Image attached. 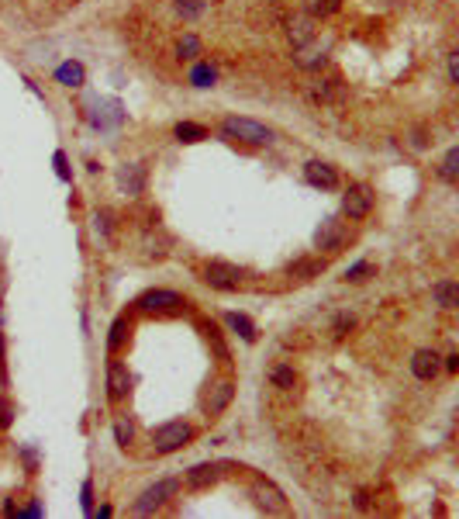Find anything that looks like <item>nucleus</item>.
Segmentation results:
<instances>
[{
	"mask_svg": "<svg viewBox=\"0 0 459 519\" xmlns=\"http://www.w3.org/2000/svg\"><path fill=\"white\" fill-rule=\"evenodd\" d=\"M221 135L225 139H235V142H245V146H266L273 142V128L252 121V118H225L221 121Z\"/></svg>",
	"mask_w": 459,
	"mask_h": 519,
	"instance_id": "nucleus-1",
	"label": "nucleus"
},
{
	"mask_svg": "<svg viewBox=\"0 0 459 519\" xmlns=\"http://www.w3.org/2000/svg\"><path fill=\"white\" fill-rule=\"evenodd\" d=\"M193 440V426L190 422H163L159 429H152V450L156 454H173Z\"/></svg>",
	"mask_w": 459,
	"mask_h": 519,
	"instance_id": "nucleus-2",
	"label": "nucleus"
},
{
	"mask_svg": "<svg viewBox=\"0 0 459 519\" xmlns=\"http://www.w3.org/2000/svg\"><path fill=\"white\" fill-rule=\"evenodd\" d=\"M177 492H180V481H173V478H166V481H156V485H149V488H145V492L135 499V506H131V509H135L138 516H149V513H156L159 506H166V502H170Z\"/></svg>",
	"mask_w": 459,
	"mask_h": 519,
	"instance_id": "nucleus-3",
	"label": "nucleus"
},
{
	"mask_svg": "<svg viewBox=\"0 0 459 519\" xmlns=\"http://www.w3.org/2000/svg\"><path fill=\"white\" fill-rule=\"evenodd\" d=\"M142 311H149V315H173V311H180L186 305L184 295H177V291H145L138 302H135Z\"/></svg>",
	"mask_w": 459,
	"mask_h": 519,
	"instance_id": "nucleus-4",
	"label": "nucleus"
},
{
	"mask_svg": "<svg viewBox=\"0 0 459 519\" xmlns=\"http://www.w3.org/2000/svg\"><path fill=\"white\" fill-rule=\"evenodd\" d=\"M204 281H207L211 288H218V291H235V288L242 284V267H232V263L214 260V263H207Z\"/></svg>",
	"mask_w": 459,
	"mask_h": 519,
	"instance_id": "nucleus-5",
	"label": "nucleus"
},
{
	"mask_svg": "<svg viewBox=\"0 0 459 519\" xmlns=\"http://www.w3.org/2000/svg\"><path fill=\"white\" fill-rule=\"evenodd\" d=\"M225 467H228V464H221V460L193 464V467L186 471V488H193V492H204V488L218 485V481L225 478Z\"/></svg>",
	"mask_w": 459,
	"mask_h": 519,
	"instance_id": "nucleus-6",
	"label": "nucleus"
},
{
	"mask_svg": "<svg viewBox=\"0 0 459 519\" xmlns=\"http://www.w3.org/2000/svg\"><path fill=\"white\" fill-rule=\"evenodd\" d=\"M249 492H252V499H256V506H259V509H266V513H287V495L276 488L273 481L256 478Z\"/></svg>",
	"mask_w": 459,
	"mask_h": 519,
	"instance_id": "nucleus-7",
	"label": "nucleus"
},
{
	"mask_svg": "<svg viewBox=\"0 0 459 519\" xmlns=\"http://www.w3.org/2000/svg\"><path fill=\"white\" fill-rule=\"evenodd\" d=\"M346 239H349V232H346V225L339 218H325L321 228L314 232V246L325 249V253H339L346 246Z\"/></svg>",
	"mask_w": 459,
	"mask_h": 519,
	"instance_id": "nucleus-8",
	"label": "nucleus"
},
{
	"mask_svg": "<svg viewBox=\"0 0 459 519\" xmlns=\"http://www.w3.org/2000/svg\"><path fill=\"white\" fill-rule=\"evenodd\" d=\"M342 211H346L353 222L367 218L369 211H373V191H369L367 184H349V191H346V198H342Z\"/></svg>",
	"mask_w": 459,
	"mask_h": 519,
	"instance_id": "nucleus-9",
	"label": "nucleus"
},
{
	"mask_svg": "<svg viewBox=\"0 0 459 519\" xmlns=\"http://www.w3.org/2000/svg\"><path fill=\"white\" fill-rule=\"evenodd\" d=\"M232 398H235V385H232V381H218V385H211L207 395H204V412L221 415L232 405Z\"/></svg>",
	"mask_w": 459,
	"mask_h": 519,
	"instance_id": "nucleus-10",
	"label": "nucleus"
},
{
	"mask_svg": "<svg viewBox=\"0 0 459 519\" xmlns=\"http://www.w3.org/2000/svg\"><path fill=\"white\" fill-rule=\"evenodd\" d=\"M304 180H307L311 187L332 191V187L339 184V173H335V166H332V163H325V160H311V163L304 166Z\"/></svg>",
	"mask_w": 459,
	"mask_h": 519,
	"instance_id": "nucleus-11",
	"label": "nucleus"
},
{
	"mask_svg": "<svg viewBox=\"0 0 459 519\" xmlns=\"http://www.w3.org/2000/svg\"><path fill=\"white\" fill-rule=\"evenodd\" d=\"M118 187H121V194L138 198V194L145 191V166H142V163H124V166L118 170Z\"/></svg>",
	"mask_w": 459,
	"mask_h": 519,
	"instance_id": "nucleus-12",
	"label": "nucleus"
},
{
	"mask_svg": "<svg viewBox=\"0 0 459 519\" xmlns=\"http://www.w3.org/2000/svg\"><path fill=\"white\" fill-rule=\"evenodd\" d=\"M128 392H131V374H128V367H124L121 360H111V367H107V398L121 402Z\"/></svg>",
	"mask_w": 459,
	"mask_h": 519,
	"instance_id": "nucleus-13",
	"label": "nucleus"
},
{
	"mask_svg": "<svg viewBox=\"0 0 459 519\" xmlns=\"http://www.w3.org/2000/svg\"><path fill=\"white\" fill-rule=\"evenodd\" d=\"M439 367H442V357H439L435 350H418V353L411 357V374H414L418 381H432V378L439 374Z\"/></svg>",
	"mask_w": 459,
	"mask_h": 519,
	"instance_id": "nucleus-14",
	"label": "nucleus"
},
{
	"mask_svg": "<svg viewBox=\"0 0 459 519\" xmlns=\"http://www.w3.org/2000/svg\"><path fill=\"white\" fill-rule=\"evenodd\" d=\"M321 270H325V260H314V256H304V260H293V263L287 267V274H290V281H297V284H307V281H314V277H321Z\"/></svg>",
	"mask_w": 459,
	"mask_h": 519,
	"instance_id": "nucleus-15",
	"label": "nucleus"
},
{
	"mask_svg": "<svg viewBox=\"0 0 459 519\" xmlns=\"http://www.w3.org/2000/svg\"><path fill=\"white\" fill-rule=\"evenodd\" d=\"M56 84H63V87H70V91H76V87H83L87 84V70L80 66V63H63V66H56Z\"/></svg>",
	"mask_w": 459,
	"mask_h": 519,
	"instance_id": "nucleus-16",
	"label": "nucleus"
},
{
	"mask_svg": "<svg viewBox=\"0 0 459 519\" xmlns=\"http://www.w3.org/2000/svg\"><path fill=\"white\" fill-rule=\"evenodd\" d=\"M290 42H293V49H300V45H307L311 38H314V17H307V14H300V17H293L290 21Z\"/></svg>",
	"mask_w": 459,
	"mask_h": 519,
	"instance_id": "nucleus-17",
	"label": "nucleus"
},
{
	"mask_svg": "<svg viewBox=\"0 0 459 519\" xmlns=\"http://www.w3.org/2000/svg\"><path fill=\"white\" fill-rule=\"evenodd\" d=\"M225 322H228V329H232V332H239L245 343H252V339H256V325H252V318H249V315L228 311V315H225Z\"/></svg>",
	"mask_w": 459,
	"mask_h": 519,
	"instance_id": "nucleus-18",
	"label": "nucleus"
},
{
	"mask_svg": "<svg viewBox=\"0 0 459 519\" xmlns=\"http://www.w3.org/2000/svg\"><path fill=\"white\" fill-rule=\"evenodd\" d=\"M435 302L442 305V309H459V284L456 281H442V284H435Z\"/></svg>",
	"mask_w": 459,
	"mask_h": 519,
	"instance_id": "nucleus-19",
	"label": "nucleus"
},
{
	"mask_svg": "<svg viewBox=\"0 0 459 519\" xmlns=\"http://www.w3.org/2000/svg\"><path fill=\"white\" fill-rule=\"evenodd\" d=\"M124 339H128V318H124V315H118V318H114V325H111V336H107V350H111V353H118V350L124 346Z\"/></svg>",
	"mask_w": 459,
	"mask_h": 519,
	"instance_id": "nucleus-20",
	"label": "nucleus"
},
{
	"mask_svg": "<svg viewBox=\"0 0 459 519\" xmlns=\"http://www.w3.org/2000/svg\"><path fill=\"white\" fill-rule=\"evenodd\" d=\"M214 80H218V73H214L211 63H197V66L190 70V84H193V87H214Z\"/></svg>",
	"mask_w": 459,
	"mask_h": 519,
	"instance_id": "nucleus-21",
	"label": "nucleus"
},
{
	"mask_svg": "<svg viewBox=\"0 0 459 519\" xmlns=\"http://www.w3.org/2000/svg\"><path fill=\"white\" fill-rule=\"evenodd\" d=\"M173 132H177L180 142H200V139H207V128L204 125H193V121H180Z\"/></svg>",
	"mask_w": 459,
	"mask_h": 519,
	"instance_id": "nucleus-22",
	"label": "nucleus"
},
{
	"mask_svg": "<svg viewBox=\"0 0 459 519\" xmlns=\"http://www.w3.org/2000/svg\"><path fill=\"white\" fill-rule=\"evenodd\" d=\"M439 173H442L446 180H456V177H459V146H453V149L442 156V166H439Z\"/></svg>",
	"mask_w": 459,
	"mask_h": 519,
	"instance_id": "nucleus-23",
	"label": "nucleus"
},
{
	"mask_svg": "<svg viewBox=\"0 0 459 519\" xmlns=\"http://www.w3.org/2000/svg\"><path fill=\"white\" fill-rule=\"evenodd\" d=\"M177 56H180V59H197V56H200V38H197V35H184V38L177 42Z\"/></svg>",
	"mask_w": 459,
	"mask_h": 519,
	"instance_id": "nucleus-24",
	"label": "nucleus"
},
{
	"mask_svg": "<svg viewBox=\"0 0 459 519\" xmlns=\"http://www.w3.org/2000/svg\"><path fill=\"white\" fill-rule=\"evenodd\" d=\"M131 436H135V429H131L128 415H118V422H114V440H118V447H128Z\"/></svg>",
	"mask_w": 459,
	"mask_h": 519,
	"instance_id": "nucleus-25",
	"label": "nucleus"
},
{
	"mask_svg": "<svg viewBox=\"0 0 459 519\" xmlns=\"http://www.w3.org/2000/svg\"><path fill=\"white\" fill-rule=\"evenodd\" d=\"M369 274H373V263L363 260V263H353V267L346 270V281H349V284H360V281H367Z\"/></svg>",
	"mask_w": 459,
	"mask_h": 519,
	"instance_id": "nucleus-26",
	"label": "nucleus"
},
{
	"mask_svg": "<svg viewBox=\"0 0 459 519\" xmlns=\"http://www.w3.org/2000/svg\"><path fill=\"white\" fill-rule=\"evenodd\" d=\"M273 385H276V388H283V392H290V388L297 385V374H293L290 367H276V371H273Z\"/></svg>",
	"mask_w": 459,
	"mask_h": 519,
	"instance_id": "nucleus-27",
	"label": "nucleus"
},
{
	"mask_svg": "<svg viewBox=\"0 0 459 519\" xmlns=\"http://www.w3.org/2000/svg\"><path fill=\"white\" fill-rule=\"evenodd\" d=\"M177 10H180L184 17H197V14L204 10V0H177Z\"/></svg>",
	"mask_w": 459,
	"mask_h": 519,
	"instance_id": "nucleus-28",
	"label": "nucleus"
},
{
	"mask_svg": "<svg viewBox=\"0 0 459 519\" xmlns=\"http://www.w3.org/2000/svg\"><path fill=\"white\" fill-rule=\"evenodd\" d=\"M342 7V0H314V14H335Z\"/></svg>",
	"mask_w": 459,
	"mask_h": 519,
	"instance_id": "nucleus-29",
	"label": "nucleus"
},
{
	"mask_svg": "<svg viewBox=\"0 0 459 519\" xmlns=\"http://www.w3.org/2000/svg\"><path fill=\"white\" fill-rule=\"evenodd\" d=\"M449 80L459 84V52H449Z\"/></svg>",
	"mask_w": 459,
	"mask_h": 519,
	"instance_id": "nucleus-30",
	"label": "nucleus"
},
{
	"mask_svg": "<svg viewBox=\"0 0 459 519\" xmlns=\"http://www.w3.org/2000/svg\"><path fill=\"white\" fill-rule=\"evenodd\" d=\"M97 232H104V235L111 232V215H107V211H100V215H97Z\"/></svg>",
	"mask_w": 459,
	"mask_h": 519,
	"instance_id": "nucleus-31",
	"label": "nucleus"
},
{
	"mask_svg": "<svg viewBox=\"0 0 459 519\" xmlns=\"http://www.w3.org/2000/svg\"><path fill=\"white\" fill-rule=\"evenodd\" d=\"M80 502H83V509H87V513H93L90 506H93V488H90V481H83V499H80Z\"/></svg>",
	"mask_w": 459,
	"mask_h": 519,
	"instance_id": "nucleus-32",
	"label": "nucleus"
},
{
	"mask_svg": "<svg viewBox=\"0 0 459 519\" xmlns=\"http://www.w3.org/2000/svg\"><path fill=\"white\" fill-rule=\"evenodd\" d=\"M349 325H353V318H349V315H342V318H339V322H335V336H339V339H342V336H346V329H349Z\"/></svg>",
	"mask_w": 459,
	"mask_h": 519,
	"instance_id": "nucleus-33",
	"label": "nucleus"
},
{
	"mask_svg": "<svg viewBox=\"0 0 459 519\" xmlns=\"http://www.w3.org/2000/svg\"><path fill=\"white\" fill-rule=\"evenodd\" d=\"M10 422V409L7 405H0V426H7Z\"/></svg>",
	"mask_w": 459,
	"mask_h": 519,
	"instance_id": "nucleus-34",
	"label": "nucleus"
},
{
	"mask_svg": "<svg viewBox=\"0 0 459 519\" xmlns=\"http://www.w3.org/2000/svg\"><path fill=\"white\" fill-rule=\"evenodd\" d=\"M446 367H449V371H459V357H456V353H453V357H446Z\"/></svg>",
	"mask_w": 459,
	"mask_h": 519,
	"instance_id": "nucleus-35",
	"label": "nucleus"
},
{
	"mask_svg": "<svg viewBox=\"0 0 459 519\" xmlns=\"http://www.w3.org/2000/svg\"><path fill=\"white\" fill-rule=\"evenodd\" d=\"M93 516H97V519H107V516H111V506H100V509H97Z\"/></svg>",
	"mask_w": 459,
	"mask_h": 519,
	"instance_id": "nucleus-36",
	"label": "nucleus"
},
{
	"mask_svg": "<svg viewBox=\"0 0 459 519\" xmlns=\"http://www.w3.org/2000/svg\"><path fill=\"white\" fill-rule=\"evenodd\" d=\"M0 357H3V336H0Z\"/></svg>",
	"mask_w": 459,
	"mask_h": 519,
	"instance_id": "nucleus-37",
	"label": "nucleus"
}]
</instances>
